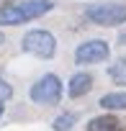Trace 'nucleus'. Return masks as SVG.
Instances as JSON below:
<instances>
[{
  "mask_svg": "<svg viewBox=\"0 0 126 131\" xmlns=\"http://www.w3.org/2000/svg\"><path fill=\"white\" fill-rule=\"evenodd\" d=\"M0 116H3V103H0Z\"/></svg>",
  "mask_w": 126,
  "mask_h": 131,
  "instance_id": "4468645a",
  "label": "nucleus"
},
{
  "mask_svg": "<svg viewBox=\"0 0 126 131\" xmlns=\"http://www.w3.org/2000/svg\"><path fill=\"white\" fill-rule=\"evenodd\" d=\"M23 51L26 54H34V57H41V59H51L54 51H57V39L51 31H44V28H34L23 36L21 41Z\"/></svg>",
  "mask_w": 126,
  "mask_h": 131,
  "instance_id": "7ed1b4c3",
  "label": "nucleus"
},
{
  "mask_svg": "<svg viewBox=\"0 0 126 131\" xmlns=\"http://www.w3.org/2000/svg\"><path fill=\"white\" fill-rule=\"evenodd\" d=\"M54 8L51 0H23V3H10L0 8V26H21L34 18H41Z\"/></svg>",
  "mask_w": 126,
  "mask_h": 131,
  "instance_id": "f257e3e1",
  "label": "nucleus"
},
{
  "mask_svg": "<svg viewBox=\"0 0 126 131\" xmlns=\"http://www.w3.org/2000/svg\"><path fill=\"white\" fill-rule=\"evenodd\" d=\"M10 98H13V88L0 77V103H5V100H10Z\"/></svg>",
  "mask_w": 126,
  "mask_h": 131,
  "instance_id": "9b49d317",
  "label": "nucleus"
},
{
  "mask_svg": "<svg viewBox=\"0 0 126 131\" xmlns=\"http://www.w3.org/2000/svg\"><path fill=\"white\" fill-rule=\"evenodd\" d=\"M62 98V80L57 75H44L31 85V100L36 105H57Z\"/></svg>",
  "mask_w": 126,
  "mask_h": 131,
  "instance_id": "20e7f679",
  "label": "nucleus"
},
{
  "mask_svg": "<svg viewBox=\"0 0 126 131\" xmlns=\"http://www.w3.org/2000/svg\"><path fill=\"white\" fill-rule=\"evenodd\" d=\"M121 121L113 118V116H98L88 123V131H121Z\"/></svg>",
  "mask_w": 126,
  "mask_h": 131,
  "instance_id": "0eeeda50",
  "label": "nucleus"
},
{
  "mask_svg": "<svg viewBox=\"0 0 126 131\" xmlns=\"http://www.w3.org/2000/svg\"><path fill=\"white\" fill-rule=\"evenodd\" d=\"M75 121H77L75 113H65V116H59V118L54 121V131H72Z\"/></svg>",
  "mask_w": 126,
  "mask_h": 131,
  "instance_id": "9d476101",
  "label": "nucleus"
},
{
  "mask_svg": "<svg viewBox=\"0 0 126 131\" xmlns=\"http://www.w3.org/2000/svg\"><path fill=\"white\" fill-rule=\"evenodd\" d=\"M108 54H111V46L103 39H90L75 49V62L77 64H98V62H106Z\"/></svg>",
  "mask_w": 126,
  "mask_h": 131,
  "instance_id": "39448f33",
  "label": "nucleus"
},
{
  "mask_svg": "<svg viewBox=\"0 0 126 131\" xmlns=\"http://www.w3.org/2000/svg\"><path fill=\"white\" fill-rule=\"evenodd\" d=\"M98 105L103 111H126V93H106Z\"/></svg>",
  "mask_w": 126,
  "mask_h": 131,
  "instance_id": "6e6552de",
  "label": "nucleus"
},
{
  "mask_svg": "<svg viewBox=\"0 0 126 131\" xmlns=\"http://www.w3.org/2000/svg\"><path fill=\"white\" fill-rule=\"evenodd\" d=\"M90 88H93V77H90L88 72H77V75L70 77L67 95H70V98H82L85 93H90Z\"/></svg>",
  "mask_w": 126,
  "mask_h": 131,
  "instance_id": "423d86ee",
  "label": "nucleus"
},
{
  "mask_svg": "<svg viewBox=\"0 0 126 131\" xmlns=\"http://www.w3.org/2000/svg\"><path fill=\"white\" fill-rule=\"evenodd\" d=\"M121 44H126V34H121Z\"/></svg>",
  "mask_w": 126,
  "mask_h": 131,
  "instance_id": "f8f14e48",
  "label": "nucleus"
},
{
  "mask_svg": "<svg viewBox=\"0 0 126 131\" xmlns=\"http://www.w3.org/2000/svg\"><path fill=\"white\" fill-rule=\"evenodd\" d=\"M3 41H5V36H3V31H0V44H3Z\"/></svg>",
  "mask_w": 126,
  "mask_h": 131,
  "instance_id": "ddd939ff",
  "label": "nucleus"
},
{
  "mask_svg": "<svg viewBox=\"0 0 126 131\" xmlns=\"http://www.w3.org/2000/svg\"><path fill=\"white\" fill-rule=\"evenodd\" d=\"M85 18L98 26H118L126 23V5L121 3H93L85 8Z\"/></svg>",
  "mask_w": 126,
  "mask_h": 131,
  "instance_id": "f03ea898",
  "label": "nucleus"
},
{
  "mask_svg": "<svg viewBox=\"0 0 126 131\" xmlns=\"http://www.w3.org/2000/svg\"><path fill=\"white\" fill-rule=\"evenodd\" d=\"M108 77H111L116 85H126V59L111 64V67H108Z\"/></svg>",
  "mask_w": 126,
  "mask_h": 131,
  "instance_id": "1a4fd4ad",
  "label": "nucleus"
}]
</instances>
